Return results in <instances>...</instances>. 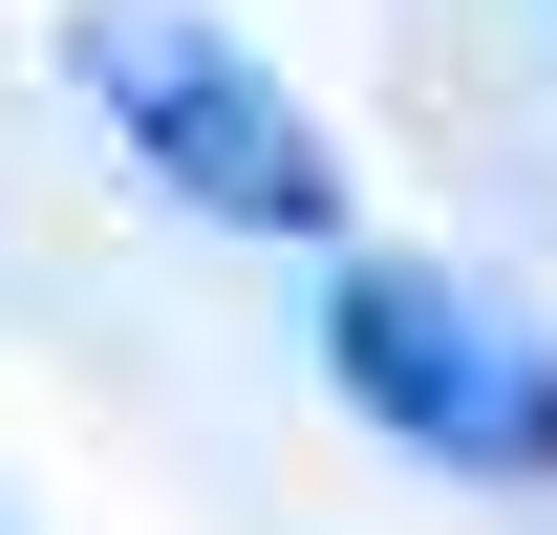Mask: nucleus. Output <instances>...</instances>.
Masks as SVG:
<instances>
[{"label":"nucleus","mask_w":557,"mask_h":535,"mask_svg":"<svg viewBox=\"0 0 557 535\" xmlns=\"http://www.w3.org/2000/svg\"><path fill=\"white\" fill-rule=\"evenodd\" d=\"M65 86L129 129L150 194H194L214 236H344V150H322V108H300L258 43H214V22H172V0H86Z\"/></svg>","instance_id":"nucleus-1"},{"label":"nucleus","mask_w":557,"mask_h":535,"mask_svg":"<svg viewBox=\"0 0 557 535\" xmlns=\"http://www.w3.org/2000/svg\"><path fill=\"white\" fill-rule=\"evenodd\" d=\"M322 386L386 450H429V471L557 493V343L515 300H472V278H429V258H344L322 278Z\"/></svg>","instance_id":"nucleus-2"}]
</instances>
